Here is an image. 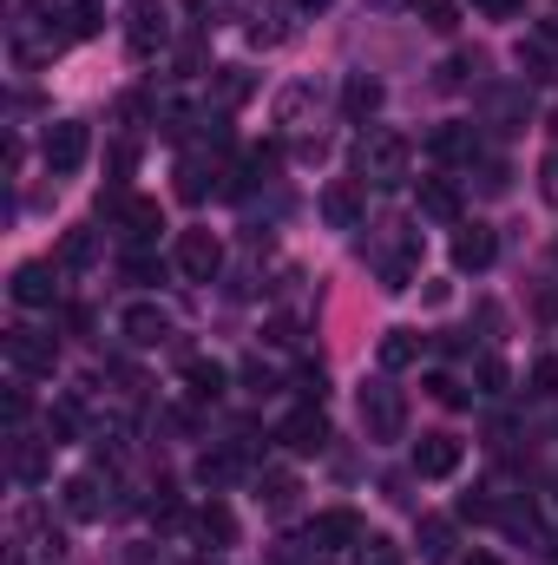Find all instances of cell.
<instances>
[{"label": "cell", "instance_id": "43", "mask_svg": "<svg viewBox=\"0 0 558 565\" xmlns=\"http://www.w3.org/2000/svg\"><path fill=\"white\" fill-rule=\"evenodd\" d=\"M66 329H73V335H86V329H93V309H86V302H73V309H66Z\"/></svg>", "mask_w": 558, "mask_h": 565}, {"label": "cell", "instance_id": "39", "mask_svg": "<svg viewBox=\"0 0 558 565\" xmlns=\"http://www.w3.org/2000/svg\"><path fill=\"white\" fill-rule=\"evenodd\" d=\"M26 415H33V395H26V388H13V395H7V427L20 434V427H26Z\"/></svg>", "mask_w": 558, "mask_h": 565}, {"label": "cell", "instance_id": "14", "mask_svg": "<svg viewBox=\"0 0 558 565\" xmlns=\"http://www.w3.org/2000/svg\"><path fill=\"white\" fill-rule=\"evenodd\" d=\"M7 473H13L20 487H40V480L53 473V440H26V434H13V447H7Z\"/></svg>", "mask_w": 558, "mask_h": 565}, {"label": "cell", "instance_id": "45", "mask_svg": "<svg viewBox=\"0 0 558 565\" xmlns=\"http://www.w3.org/2000/svg\"><path fill=\"white\" fill-rule=\"evenodd\" d=\"M126 565H158V553H151V546H132V553H126Z\"/></svg>", "mask_w": 558, "mask_h": 565}, {"label": "cell", "instance_id": "36", "mask_svg": "<svg viewBox=\"0 0 558 565\" xmlns=\"http://www.w3.org/2000/svg\"><path fill=\"white\" fill-rule=\"evenodd\" d=\"M500 520H506V533H519V540H539V513H533V507H519V500H513Z\"/></svg>", "mask_w": 558, "mask_h": 565}, {"label": "cell", "instance_id": "40", "mask_svg": "<svg viewBox=\"0 0 558 565\" xmlns=\"http://www.w3.org/2000/svg\"><path fill=\"white\" fill-rule=\"evenodd\" d=\"M362 565H401V553L388 540H362Z\"/></svg>", "mask_w": 558, "mask_h": 565}, {"label": "cell", "instance_id": "30", "mask_svg": "<svg viewBox=\"0 0 558 565\" xmlns=\"http://www.w3.org/2000/svg\"><path fill=\"white\" fill-rule=\"evenodd\" d=\"M257 500H264V507H289V500H296V473H257Z\"/></svg>", "mask_w": 558, "mask_h": 565}, {"label": "cell", "instance_id": "52", "mask_svg": "<svg viewBox=\"0 0 558 565\" xmlns=\"http://www.w3.org/2000/svg\"><path fill=\"white\" fill-rule=\"evenodd\" d=\"M315 565H335V559H315Z\"/></svg>", "mask_w": 558, "mask_h": 565}, {"label": "cell", "instance_id": "27", "mask_svg": "<svg viewBox=\"0 0 558 565\" xmlns=\"http://www.w3.org/2000/svg\"><path fill=\"white\" fill-rule=\"evenodd\" d=\"M99 257V237L93 231H66V244H60V270H86Z\"/></svg>", "mask_w": 558, "mask_h": 565}, {"label": "cell", "instance_id": "21", "mask_svg": "<svg viewBox=\"0 0 558 565\" xmlns=\"http://www.w3.org/2000/svg\"><path fill=\"white\" fill-rule=\"evenodd\" d=\"M342 113L348 119H375L382 113V79L375 73H348L342 79Z\"/></svg>", "mask_w": 558, "mask_h": 565}, {"label": "cell", "instance_id": "28", "mask_svg": "<svg viewBox=\"0 0 558 565\" xmlns=\"http://www.w3.org/2000/svg\"><path fill=\"white\" fill-rule=\"evenodd\" d=\"M60 20H66V40H86V33H99V0H66Z\"/></svg>", "mask_w": 558, "mask_h": 565}, {"label": "cell", "instance_id": "38", "mask_svg": "<svg viewBox=\"0 0 558 565\" xmlns=\"http://www.w3.org/2000/svg\"><path fill=\"white\" fill-rule=\"evenodd\" d=\"M533 395H539V402H552V395H558V362H552V355H546V362H533Z\"/></svg>", "mask_w": 558, "mask_h": 565}, {"label": "cell", "instance_id": "25", "mask_svg": "<svg viewBox=\"0 0 558 565\" xmlns=\"http://www.w3.org/2000/svg\"><path fill=\"white\" fill-rule=\"evenodd\" d=\"M420 565H453V520L440 513L420 520Z\"/></svg>", "mask_w": 558, "mask_h": 565}, {"label": "cell", "instance_id": "20", "mask_svg": "<svg viewBox=\"0 0 558 565\" xmlns=\"http://www.w3.org/2000/svg\"><path fill=\"white\" fill-rule=\"evenodd\" d=\"M420 270V231H401L395 237V250L382 257V289H408Z\"/></svg>", "mask_w": 558, "mask_h": 565}, {"label": "cell", "instance_id": "13", "mask_svg": "<svg viewBox=\"0 0 558 565\" xmlns=\"http://www.w3.org/2000/svg\"><path fill=\"white\" fill-rule=\"evenodd\" d=\"M493 257H500V237L486 231V224H460L453 231V270H493Z\"/></svg>", "mask_w": 558, "mask_h": 565}, {"label": "cell", "instance_id": "6", "mask_svg": "<svg viewBox=\"0 0 558 565\" xmlns=\"http://www.w3.org/2000/svg\"><path fill=\"white\" fill-rule=\"evenodd\" d=\"M171 264H178L191 282H211L217 270H224V244H217L211 231H178V250H171Z\"/></svg>", "mask_w": 558, "mask_h": 565}, {"label": "cell", "instance_id": "48", "mask_svg": "<svg viewBox=\"0 0 558 565\" xmlns=\"http://www.w3.org/2000/svg\"><path fill=\"white\" fill-rule=\"evenodd\" d=\"M460 565H500V559L493 553H473V559H460Z\"/></svg>", "mask_w": 558, "mask_h": 565}, {"label": "cell", "instance_id": "19", "mask_svg": "<svg viewBox=\"0 0 558 565\" xmlns=\"http://www.w3.org/2000/svg\"><path fill=\"white\" fill-rule=\"evenodd\" d=\"M519 66H526L533 79H558V20H539V26L526 33V46H519Z\"/></svg>", "mask_w": 558, "mask_h": 565}, {"label": "cell", "instance_id": "29", "mask_svg": "<svg viewBox=\"0 0 558 565\" xmlns=\"http://www.w3.org/2000/svg\"><path fill=\"white\" fill-rule=\"evenodd\" d=\"M204 191H211V171H204L197 158H184V164H178V198H184V204H204Z\"/></svg>", "mask_w": 558, "mask_h": 565}, {"label": "cell", "instance_id": "11", "mask_svg": "<svg viewBox=\"0 0 558 565\" xmlns=\"http://www.w3.org/2000/svg\"><path fill=\"white\" fill-rule=\"evenodd\" d=\"M244 467H250V447H244V440H230V447H211V454H197V487L224 493L230 480H244Z\"/></svg>", "mask_w": 558, "mask_h": 565}, {"label": "cell", "instance_id": "51", "mask_svg": "<svg viewBox=\"0 0 558 565\" xmlns=\"http://www.w3.org/2000/svg\"><path fill=\"white\" fill-rule=\"evenodd\" d=\"M552 132H558V113H552Z\"/></svg>", "mask_w": 558, "mask_h": 565}, {"label": "cell", "instance_id": "23", "mask_svg": "<svg viewBox=\"0 0 558 565\" xmlns=\"http://www.w3.org/2000/svg\"><path fill=\"white\" fill-rule=\"evenodd\" d=\"M191 526H197V540H204V546H237V513H230L224 500H204Z\"/></svg>", "mask_w": 558, "mask_h": 565}, {"label": "cell", "instance_id": "1", "mask_svg": "<svg viewBox=\"0 0 558 565\" xmlns=\"http://www.w3.org/2000/svg\"><path fill=\"white\" fill-rule=\"evenodd\" d=\"M408 171H415V145L401 139V132L368 126V132L355 139V178H362V184L395 191V184H408Z\"/></svg>", "mask_w": 558, "mask_h": 565}, {"label": "cell", "instance_id": "26", "mask_svg": "<svg viewBox=\"0 0 558 565\" xmlns=\"http://www.w3.org/2000/svg\"><path fill=\"white\" fill-rule=\"evenodd\" d=\"M420 362V329H388L382 335V369L395 375V369H415Z\"/></svg>", "mask_w": 558, "mask_h": 565}, {"label": "cell", "instance_id": "24", "mask_svg": "<svg viewBox=\"0 0 558 565\" xmlns=\"http://www.w3.org/2000/svg\"><path fill=\"white\" fill-rule=\"evenodd\" d=\"M420 217L433 224H460V191L447 178H420Z\"/></svg>", "mask_w": 558, "mask_h": 565}, {"label": "cell", "instance_id": "4", "mask_svg": "<svg viewBox=\"0 0 558 565\" xmlns=\"http://www.w3.org/2000/svg\"><path fill=\"white\" fill-rule=\"evenodd\" d=\"M40 158H46V171H53V178L79 171V164L93 158V126H79V119H60V126H46V139H40Z\"/></svg>", "mask_w": 558, "mask_h": 565}, {"label": "cell", "instance_id": "44", "mask_svg": "<svg viewBox=\"0 0 558 565\" xmlns=\"http://www.w3.org/2000/svg\"><path fill=\"white\" fill-rule=\"evenodd\" d=\"M539 316H546V322H558V289H546V296H539Z\"/></svg>", "mask_w": 558, "mask_h": 565}, {"label": "cell", "instance_id": "17", "mask_svg": "<svg viewBox=\"0 0 558 565\" xmlns=\"http://www.w3.org/2000/svg\"><path fill=\"white\" fill-rule=\"evenodd\" d=\"M119 335H126L132 349H158V342L171 335V316H164L158 302H132V309L119 316Z\"/></svg>", "mask_w": 558, "mask_h": 565}, {"label": "cell", "instance_id": "41", "mask_svg": "<svg viewBox=\"0 0 558 565\" xmlns=\"http://www.w3.org/2000/svg\"><path fill=\"white\" fill-rule=\"evenodd\" d=\"M473 7H480L486 20H519V13H526V0H473Z\"/></svg>", "mask_w": 558, "mask_h": 565}, {"label": "cell", "instance_id": "3", "mask_svg": "<svg viewBox=\"0 0 558 565\" xmlns=\"http://www.w3.org/2000/svg\"><path fill=\"white\" fill-rule=\"evenodd\" d=\"M7 362H13V375L46 382V375L60 369V342H53L46 329H7Z\"/></svg>", "mask_w": 558, "mask_h": 565}, {"label": "cell", "instance_id": "2", "mask_svg": "<svg viewBox=\"0 0 558 565\" xmlns=\"http://www.w3.org/2000/svg\"><path fill=\"white\" fill-rule=\"evenodd\" d=\"M355 408H362V427H368V440H401V434H408V395H401L388 375L362 382Z\"/></svg>", "mask_w": 558, "mask_h": 565}, {"label": "cell", "instance_id": "53", "mask_svg": "<svg viewBox=\"0 0 558 565\" xmlns=\"http://www.w3.org/2000/svg\"><path fill=\"white\" fill-rule=\"evenodd\" d=\"M552 257H558V244H552Z\"/></svg>", "mask_w": 558, "mask_h": 565}, {"label": "cell", "instance_id": "37", "mask_svg": "<svg viewBox=\"0 0 558 565\" xmlns=\"http://www.w3.org/2000/svg\"><path fill=\"white\" fill-rule=\"evenodd\" d=\"M296 395L322 408V362H302V369H296Z\"/></svg>", "mask_w": 558, "mask_h": 565}, {"label": "cell", "instance_id": "33", "mask_svg": "<svg viewBox=\"0 0 558 565\" xmlns=\"http://www.w3.org/2000/svg\"><path fill=\"white\" fill-rule=\"evenodd\" d=\"M473 382H480V395H506V362L500 355H480L473 362Z\"/></svg>", "mask_w": 558, "mask_h": 565}, {"label": "cell", "instance_id": "22", "mask_svg": "<svg viewBox=\"0 0 558 565\" xmlns=\"http://www.w3.org/2000/svg\"><path fill=\"white\" fill-rule=\"evenodd\" d=\"M224 382H230L224 362H211V355H191V362H184V395H191V402H217Z\"/></svg>", "mask_w": 558, "mask_h": 565}, {"label": "cell", "instance_id": "15", "mask_svg": "<svg viewBox=\"0 0 558 565\" xmlns=\"http://www.w3.org/2000/svg\"><path fill=\"white\" fill-rule=\"evenodd\" d=\"M164 40H171V26H164V7H158V0H139V7H132V26H126V46H132V60H151Z\"/></svg>", "mask_w": 558, "mask_h": 565}, {"label": "cell", "instance_id": "34", "mask_svg": "<svg viewBox=\"0 0 558 565\" xmlns=\"http://www.w3.org/2000/svg\"><path fill=\"white\" fill-rule=\"evenodd\" d=\"M244 388H250V395H277V369H270L264 355H250V362H244Z\"/></svg>", "mask_w": 558, "mask_h": 565}, {"label": "cell", "instance_id": "12", "mask_svg": "<svg viewBox=\"0 0 558 565\" xmlns=\"http://www.w3.org/2000/svg\"><path fill=\"white\" fill-rule=\"evenodd\" d=\"M7 289H13L20 309H53V302H60V270H53V264H20Z\"/></svg>", "mask_w": 558, "mask_h": 565}, {"label": "cell", "instance_id": "10", "mask_svg": "<svg viewBox=\"0 0 558 565\" xmlns=\"http://www.w3.org/2000/svg\"><path fill=\"white\" fill-rule=\"evenodd\" d=\"M277 440L289 454H322V447H329V415H322L315 402H302V408L277 427Z\"/></svg>", "mask_w": 558, "mask_h": 565}, {"label": "cell", "instance_id": "9", "mask_svg": "<svg viewBox=\"0 0 558 565\" xmlns=\"http://www.w3.org/2000/svg\"><path fill=\"white\" fill-rule=\"evenodd\" d=\"M60 507H66L73 520H106V513H112V487H106L99 473H73V480L60 487Z\"/></svg>", "mask_w": 558, "mask_h": 565}, {"label": "cell", "instance_id": "8", "mask_svg": "<svg viewBox=\"0 0 558 565\" xmlns=\"http://www.w3.org/2000/svg\"><path fill=\"white\" fill-rule=\"evenodd\" d=\"M322 217H329L335 231H362V217H368V184H362V178H335V184L322 191Z\"/></svg>", "mask_w": 558, "mask_h": 565}, {"label": "cell", "instance_id": "46", "mask_svg": "<svg viewBox=\"0 0 558 565\" xmlns=\"http://www.w3.org/2000/svg\"><path fill=\"white\" fill-rule=\"evenodd\" d=\"M546 191H552V198H558V151H552V158H546Z\"/></svg>", "mask_w": 558, "mask_h": 565}, {"label": "cell", "instance_id": "18", "mask_svg": "<svg viewBox=\"0 0 558 565\" xmlns=\"http://www.w3.org/2000/svg\"><path fill=\"white\" fill-rule=\"evenodd\" d=\"M427 151H433L440 164H473V158H480V126H460V119H447V126H433Z\"/></svg>", "mask_w": 558, "mask_h": 565}, {"label": "cell", "instance_id": "49", "mask_svg": "<svg viewBox=\"0 0 558 565\" xmlns=\"http://www.w3.org/2000/svg\"><path fill=\"white\" fill-rule=\"evenodd\" d=\"M375 7H408V0H375Z\"/></svg>", "mask_w": 558, "mask_h": 565}, {"label": "cell", "instance_id": "47", "mask_svg": "<svg viewBox=\"0 0 558 565\" xmlns=\"http://www.w3.org/2000/svg\"><path fill=\"white\" fill-rule=\"evenodd\" d=\"M289 7H302V13H322V7H329V0H289Z\"/></svg>", "mask_w": 558, "mask_h": 565}, {"label": "cell", "instance_id": "5", "mask_svg": "<svg viewBox=\"0 0 558 565\" xmlns=\"http://www.w3.org/2000/svg\"><path fill=\"white\" fill-rule=\"evenodd\" d=\"M106 211L119 217L126 244H158V231H164V211H158V198H126V191H112V198H106Z\"/></svg>", "mask_w": 558, "mask_h": 565}, {"label": "cell", "instance_id": "7", "mask_svg": "<svg viewBox=\"0 0 558 565\" xmlns=\"http://www.w3.org/2000/svg\"><path fill=\"white\" fill-rule=\"evenodd\" d=\"M362 540H368V526H362L355 507H329V513L309 520V546H322V553H342V546H362Z\"/></svg>", "mask_w": 558, "mask_h": 565}, {"label": "cell", "instance_id": "32", "mask_svg": "<svg viewBox=\"0 0 558 565\" xmlns=\"http://www.w3.org/2000/svg\"><path fill=\"white\" fill-rule=\"evenodd\" d=\"M250 86H257V79H250L244 66H224V73H217V99H224V106H244Z\"/></svg>", "mask_w": 558, "mask_h": 565}, {"label": "cell", "instance_id": "16", "mask_svg": "<svg viewBox=\"0 0 558 565\" xmlns=\"http://www.w3.org/2000/svg\"><path fill=\"white\" fill-rule=\"evenodd\" d=\"M460 440L453 434H420V447H415V473L420 480H447V473H460Z\"/></svg>", "mask_w": 558, "mask_h": 565}, {"label": "cell", "instance_id": "42", "mask_svg": "<svg viewBox=\"0 0 558 565\" xmlns=\"http://www.w3.org/2000/svg\"><path fill=\"white\" fill-rule=\"evenodd\" d=\"M427 26H433V33H453V7H447V0H427Z\"/></svg>", "mask_w": 558, "mask_h": 565}, {"label": "cell", "instance_id": "35", "mask_svg": "<svg viewBox=\"0 0 558 565\" xmlns=\"http://www.w3.org/2000/svg\"><path fill=\"white\" fill-rule=\"evenodd\" d=\"M427 395H433L440 408H466V388H460L453 375H427Z\"/></svg>", "mask_w": 558, "mask_h": 565}, {"label": "cell", "instance_id": "31", "mask_svg": "<svg viewBox=\"0 0 558 565\" xmlns=\"http://www.w3.org/2000/svg\"><path fill=\"white\" fill-rule=\"evenodd\" d=\"M126 277H132V282H158V277H164V264H158V250H151V244H132V250H126Z\"/></svg>", "mask_w": 558, "mask_h": 565}, {"label": "cell", "instance_id": "50", "mask_svg": "<svg viewBox=\"0 0 558 565\" xmlns=\"http://www.w3.org/2000/svg\"><path fill=\"white\" fill-rule=\"evenodd\" d=\"M552 559H558V540H552Z\"/></svg>", "mask_w": 558, "mask_h": 565}]
</instances>
